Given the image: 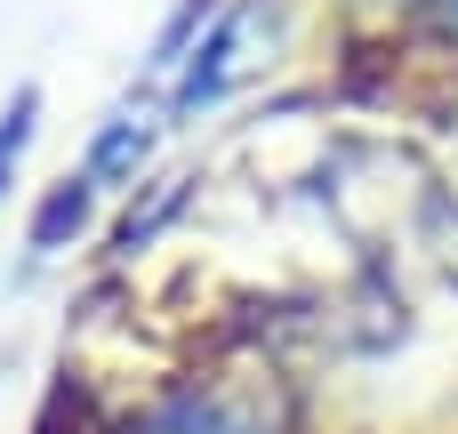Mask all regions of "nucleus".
<instances>
[{
	"instance_id": "1",
	"label": "nucleus",
	"mask_w": 458,
	"mask_h": 434,
	"mask_svg": "<svg viewBox=\"0 0 458 434\" xmlns=\"http://www.w3.org/2000/svg\"><path fill=\"white\" fill-rule=\"evenodd\" d=\"M32 121H40V89H16V105L0 113V193L16 177V161H24V145H32Z\"/></svg>"
},
{
	"instance_id": "2",
	"label": "nucleus",
	"mask_w": 458,
	"mask_h": 434,
	"mask_svg": "<svg viewBox=\"0 0 458 434\" xmlns=\"http://www.w3.org/2000/svg\"><path fill=\"white\" fill-rule=\"evenodd\" d=\"M443 8H451V16H458V0H443Z\"/></svg>"
}]
</instances>
